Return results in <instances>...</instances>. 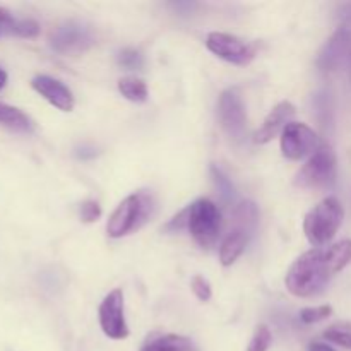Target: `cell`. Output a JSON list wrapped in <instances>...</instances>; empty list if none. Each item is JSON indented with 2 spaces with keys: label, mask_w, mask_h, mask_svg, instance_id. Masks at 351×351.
Here are the masks:
<instances>
[{
  "label": "cell",
  "mask_w": 351,
  "mask_h": 351,
  "mask_svg": "<svg viewBox=\"0 0 351 351\" xmlns=\"http://www.w3.org/2000/svg\"><path fill=\"white\" fill-rule=\"evenodd\" d=\"M189 232L192 239L204 249L216 243L221 230V213L209 199H199L189 206Z\"/></svg>",
  "instance_id": "obj_5"
},
{
  "label": "cell",
  "mask_w": 351,
  "mask_h": 351,
  "mask_svg": "<svg viewBox=\"0 0 351 351\" xmlns=\"http://www.w3.org/2000/svg\"><path fill=\"white\" fill-rule=\"evenodd\" d=\"M218 115L223 129H225V132L228 134L232 139H243L247 127V115L245 106H243L242 99L237 95V91L228 89V91H225L219 96Z\"/></svg>",
  "instance_id": "obj_11"
},
{
  "label": "cell",
  "mask_w": 351,
  "mask_h": 351,
  "mask_svg": "<svg viewBox=\"0 0 351 351\" xmlns=\"http://www.w3.org/2000/svg\"><path fill=\"white\" fill-rule=\"evenodd\" d=\"M191 288H192V291H194L195 297H197L201 302H209V300H211V297H213L211 283H209V281L206 280L204 276L197 274V276L192 278Z\"/></svg>",
  "instance_id": "obj_25"
},
{
  "label": "cell",
  "mask_w": 351,
  "mask_h": 351,
  "mask_svg": "<svg viewBox=\"0 0 351 351\" xmlns=\"http://www.w3.org/2000/svg\"><path fill=\"white\" fill-rule=\"evenodd\" d=\"M119 91L123 98L134 103H143L147 99V86L143 79L123 77L119 81Z\"/></svg>",
  "instance_id": "obj_19"
},
{
  "label": "cell",
  "mask_w": 351,
  "mask_h": 351,
  "mask_svg": "<svg viewBox=\"0 0 351 351\" xmlns=\"http://www.w3.org/2000/svg\"><path fill=\"white\" fill-rule=\"evenodd\" d=\"M153 208V197L146 192L129 195L112 213L108 225H106V233L112 239H122V237L136 232L149 219Z\"/></svg>",
  "instance_id": "obj_3"
},
{
  "label": "cell",
  "mask_w": 351,
  "mask_h": 351,
  "mask_svg": "<svg viewBox=\"0 0 351 351\" xmlns=\"http://www.w3.org/2000/svg\"><path fill=\"white\" fill-rule=\"evenodd\" d=\"M336 182V154L331 146L321 144L317 151L307 160V163L295 175V187L305 191L332 187Z\"/></svg>",
  "instance_id": "obj_4"
},
{
  "label": "cell",
  "mask_w": 351,
  "mask_h": 351,
  "mask_svg": "<svg viewBox=\"0 0 351 351\" xmlns=\"http://www.w3.org/2000/svg\"><path fill=\"white\" fill-rule=\"evenodd\" d=\"M0 125L12 130V132L29 134L33 130V120L16 106L0 101Z\"/></svg>",
  "instance_id": "obj_16"
},
{
  "label": "cell",
  "mask_w": 351,
  "mask_h": 351,
  "mask_svg": "<svg viewBox=\"0 0 351 351\" xmlns=\"http://www.w3.org/2000/svg\"><path fill=\"white\" fill-rule=\"evenodd\" d=\"M345 218V209L336 197H326L307 213L304 219V232L308 242L321 249L331 242L341 226Z\"/></svg>",
  "instance_id": "obj_2"
},
{
  "label": "cell",
  "mask_w": 351,
  "mask_h": 351,
  "mask_svg": "<svg viewBox=\"0 0 351 351\" xmlns=\"http://www.w3.org/2000/svg\"><path fill=\"white\" fill-rule=\"evenodd\" d=\"M308 351H335L329 345L326 343H311L308 345Z\"/></svg>",
  "instance_id": "obj_30"
},
{
  "label": "cell",
  "mask_w": 351,
  "mask_h": 351,
  "mask_svg": "<svg viewBox=\"0 0 351 351\" xmlns=\"http://www.w3.org/2000/svg\"><path fill=\"white\" fill-rule=\"evenodd\" d=\"M257 221H259V209H257L256 202L243 201L233 211V228L247 233L249 237L256 230Z\"/></svg>",
  "instance_id": "obj_17"
},
{
  "label": "cell",
  "mask_w": 351,
  "mask_h": 351,
  "mask_svg": "<svg viewBox=\"0 0 351 351\" xmlns=\"http://www.w3.org/2000/svg\"><path fill=\"white\" fill-rule=\"evenodd\" d=\"M101 216V208L96 201H86L81 204V218L84 223H95Z\"/></svg>",
  "instance_id": "obj_27"
},
{
  "label": "cell",
  "mask_w": 351,
  "mask_h": 351,
  "mask_svg": "<svg viewBox=\"0 0 351 351\" xmlns=\"http://www.w3.org/2000/svg\"><path fill=\"white\" fill-rule=\"evenodd\" d=\"M339 17L343 19V23H345L346 27H351V3H346V5L341 7V10H339Z\"/></svg>",
  "instance_id": "obj_29"
},
{
  "label": "cell",
  "mask_w": 351,
  "mask_h": 351,
  "mask_svg": "<svg viewBox=\"0 0 351 351\" xmlns=\"http://www.w3.org/2000/svg\"><path fill=\"white\" fill-rule=\"evenodd\" d=\"M95 45V34L91 27L79 21H67L55 27L50 34V47L57 53L77 57Z\"/></svg>",
  "instance_id": "obj_6"
},
{
  "label": "cell",
  "mask_w": 351,
  "mask_h": 351,
  "mask_svg": "<svg viewBox=\"0 0 351 351\" xmlns=\"http://www.w3.org/2000/svg\"><path fill=\"white\" fill-rule=\"evenodd\" d=\"M117 60H119V64L122 65L123 69H129V71H139L144 64L143 55L137 50H132V48H127V50L120 51Z\"/></svg>",
  "instance_id": "obj_23"
},
{
  "label": "cell",
  "mask_w": 351,
  "mask_h": 351,
  "mask_svg": "<svg viewBox=\"0 0 351 351\" xmlns=\"http://www.w3.org/2000/svg\"><path fill=\"white\" fill-rule=\"evenodd\" d=\"M271 341H273V336H271L269 328L267 326H259L256 332H254L252 339H250L247 351H267L271 346Z\"/></svg>",
  "instance_id": "obj_22"
},
{
  "label": "cell",
  "mask_w": 351,
  "mask_h": 351,
  "mask_svg": "<svg viewBox=\"0 0 351 351\" xmlns=\"http://www.w3.org/2000/svg\"><path fill=\"white\" fill-rule=\"evenodd\" d=\"M319 147L321 144L317 134L305 123L290 122L281 132V153L288 160L298 161L314 154Z\"/></svg>",
  "instance_id": "obj_7"
},
{
  "label": "cell",
  "mask_w": 351,
  "mask_h": 351,
  "mask_svg": "<svg viewBox=\"0 0 351 351\" xmlns=\"http://www.w3.org/2000/svg\"><path fill=\"white\" fill-rule=\"evenodd\" d=\"M187 226H189V206L184 209V211L178 213L177 216H173V218L165 225V230H167V232H180V230L187 228Z\"/></svg>",
  "instance_id": "obj_28"
},
{
  "label": "cell",
  "mask_w": 351,
  "mask_h": 351,
  "mask_svg": "<svg viewBox=\"0 0 351 351\" xmlns=\"http://www.w3.org/2000/svg\"><path fill=\"white\" fill-rule=\"evenodd\" d=\"M348 74H350V81H351V55H350V60H348Z\"/></svg>",
  "instance_id": "obj_32"
},
{
  "label": "cell",
  "mask_w": 351,
  "mask_h": 351,
  "mask_svg": "<svg viewBox=\"0 0 351 351\" xmlns=\"http://www.w3.org/2000/svg\"><path fill=\"white\" fill-rule=\"evenodd\" d=\"M332 307L331 305H319V307H308L300 312V319L305 324H317V322L326 321L331 317Z\"/></svg>",
  "instance_id": "obj_21"
},
{
  "label": "cell",
  "mask_w": 351,
  "mask_h": 351,
  "mask_svg": "<svg viewBox=\"0 0 351 351\" xmlns=\"http://www.w3.org/2000/svg\"><path fill=\"white\" fill-rule=\"evenodd\" d=\"M141 351H199L194 341L180 335L153 336L143 345Z\"/></svg>",
  "instance_id": "obj_14"
},
{
  "label": "cell",
  "mask_w": 351,
  "mask_h": 351,
  "mask_svg": "<svg viewBox=\"0 0 351 351\" xmlns=\"http://www.w3.org/2000/svg\"><path fill=\"white\" fill-rule=\"evenodd\" d=\"M34 91L40 96H43L50 105H53L55 108L62 110V112H72L75 101L74 95H72L71 89L64 84L58 79L51 77V75H36L31 81Z\"/></svg>",
  "instance_id": "obj_12"
},
{
  "label": "cell",
  "mask_w": 351,
  "mask_h": 351,
  "mask_svg": "<svg viewBox=\"0 0 351 351\" xmlns=\"http://www.w3.org/2000/svg\"><path fill=\"white\" fill-rule=\"evenodd\" d=\"M7 79H9V75H7V72L3 71L2 67H0V89H3V88H5V84H7Z\"/></svg>",
  "instance_id": "obj_31"
},
{
  "label": "cell",
  "mask_w": 351,
  "mask_h": 351,
  "mask_svg": "<svg viewBox=\"0 0 351 351\" xmlns=\"http://www.w3.org/2000/svg\"><path fill=\"white\" fill-rule=\"evenodd\" d=\"M351 55V27L341 26L326 41L319 53L317 65L322 72H335L348 65Z\"/></svg>",
  "instance_id": "obj_10"
},
{
  "label": "cell",
  "mask_w": 351,
  "mask_h": 351,
  "mask_svg": "<svg viewBox=\"0 0 351 351\" xmlns=\"http://www.w3.org/2000/svg\"><path fill=\"white\" fill-rule=\"evenodd\" d=\"M332 278L326 261L324 249H312L302 254L288 269L285 285L288 291L298 298H308L319 295Z\"/></svg>",
  "instance_id": "obj_1"
},
{
  "label": "cell",
  "mask_w": 351,
  "mask_h": 351,
  "mask_svg": "<svg viewBox=\"0 0 351 351\" xmlns=\"http://www.w3.org/2000/svg\"><path fill=\"white\" fill-rule=\"evenodd\" d=\"M324 254L329 269L335 276L351 263V240H341V242L326 247Z\"/></svg>",
  "instance_id": "obj_18"
},
{
  "label": "cell",
  "mask_w": 351,
  "mask_h": 351,
  "mask_svg": "<svg viewBox=\"0 0 351 351\" xmlns=\"http://www.w3.org/2000/svg\"><path fill=\"white\" fill-rule=\"evenodd\" d=\"M295 117V106L290 101H281L271 110L269 115L264 120L263 127L256 132V143L266 144L273 141L278 134L285 130V127L290 123V120Z\"/></svg>",
  "instance_id": "obj_13"
},
{
  "label": "cell",
  "mask_w": 351,
  "mask_h": 351,
  "mask_svg": "<svg viewBox=\"0 0 351 351\" xmlns=\"http://www.w3.org/2000/svg\"><path fill=\"white\" fill-rule=\"evenodd\" d=\"M99 326L112 339H125L129 336L123 308V291L120 288H115L103 298L99 305Z\"/></svg>",
  "instance_id": "obj_9"
},
{
  "label": "cell",
  "mask_w": 351,
  "mask_h": 351,
  "mask_svg": "<svg viewBox=\"0 0 351 351\" xmlns=\"http://www.w3.org/2000/svg\"><path fill=\"white\" fill-rule=\"evenodd\" d=\"M247 242H249V235L240 230L232 228L230 233L226 235V239L223 240L221 249H219V261H221L223 266H232L242 252L245 250Z\"/></svg>",
  "instance_id": "obj_15"
},
{
  "label": "cell",
  "mask_w": 351,
  "mask_h": 351,
  "mask_svg": "<svg viewBox=\"0 0 351 351\" xmlns=\"http://www.w3.org/2000/svg\"><path fill=\"white\" fill-rule=\"evenodd\" d=\"M38 33H40V26L33 19H19L14 31V34L21 38H34L38 36Z\"/></svg>",
  "instance_id": "obj_26"
},
{
  "label": "cell",
  "mask_w": 351,
  "mask_h": 351,
  "mask_svg": "<svg viewBox=\"0 0 351 351\" xmlns=\"http://www.w3.org/2000/svg\"><path fill=\"white\" fill-rule=\"evenodd\" d=\"M206 47L219 58L235 65H249L256 57L254 45L228 33H209L206 38Z\"/></svg>",
  "instance_id": "obj_8"
},
{
  "label": "cell",
  "mask_w": 351,
  "mask_h": 351,
  "mask_svg": "<svg viewBox=\"0 0 351 351\" xmlns=\"http://www.w3.org/2000/svg\"><path fill=\"white\" fill-rule=\"evenodd\" d=\"M211 173H213V178H215L216 187H218L219 194H221V197L225 199V201H230V199H233V194H235V191H233V185H232V182H230V178L226 177V175L216 167H211Z\"/></svg>",
  "instance_id": "obj_24"
},
{
  "label": "cell",
  "mask_w": 351,
  "mask_h": 351,
  "mask_svg": "<svg viewBox=\"0 0 351 351\" xmlns=\"http://www.w3.org/2000/svg\"><path fill=\"white\" fill-rule=\"evenodd\" d=\"M324 338L351 351V322H338L324 331Z\"/></svg>",
  "instance_id": "obj_20"
}]
</instances>
